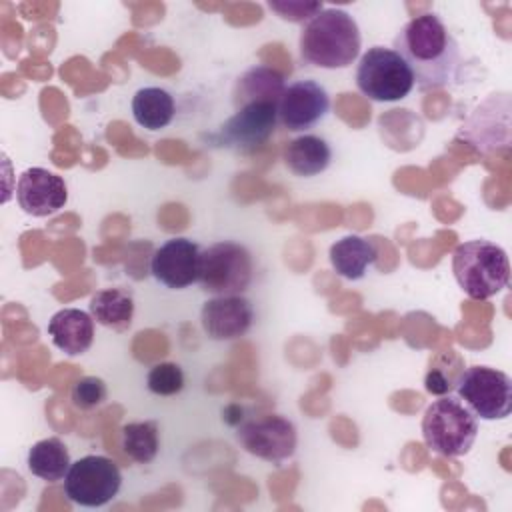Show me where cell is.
Wrapping results in <instances>:
<instances>
[{
  "label": "cell",
  "instance_id": "16",
  "mask_svg": "<svg viewBox=\"0 0 512 512\" xmlns=\"http://www.w3.org/2000/svg\"><path fill=\"white\" fill-rule=\"evenodd\" d=\"M330 264L338 276L346 280H360L368 266L376 262V246L362 236L350 234L330 246Z\"/></svg>",
  "mask_w": 512,
  "mask_h": 512
},
{
  "label": "cell",
  "instance_id": "26",
  "mask_svg": "<svg viewBox=\"0 0 512 512\" xmlns=\"http://www.w3.org/2000/svg\"><path fill=\"white\" fill-rule=\"evenodd\" d=\"M268 8L280 14V18L290 20V22H308L314 18L324 6L320 2H268Z\"/></svg>",
  "mask_w": 512,
  "mask_h": 512
},
{
  "label": "cell",
  "instance_id": "6",
  "mask_svg": "<svg viewBox=\"0 0 512 512\" xmlns=\"http://www.w3.org/2000/svg\"><path fill=\"white\" fill-rule=\"evenodd\" d=\"M252 256L238 242H216L200 252L198 282L214 296L242 294L252 282Z\"/></svg>",
  "mask_w": 512,
  "mask_h": 512
},
{
  "label": "cell",
  "instance_id": "9",
  "mask_svg": "<svg viewBox=\"0 0 512 512\" xmlns=\"http://www.w3.org/2000/svg\"><path fill=\"white\" fill-rule=\"evenodd\" d=\"M236 440L248 454L276 464L294 454L298 436L296 426L288 418L266 414L240 424Z\"/></svg>",
  "mask_w": 512,
  "mask_h": 512
},
{
  "label": "cell",
  "instance_id": "2",
  "mask_svg": "<svg viewBox=\"0 0 512 512\" xmlns=\"http://www.w3.org/2000/svg\"><path fill=\"white\" fill-rule=\"evenodd\" d=\"M360 44L356 20L340 8L320 10L300 32L302 60L326 70L348 68L358 58Z\"/></svg>",
  "mask_w": 512,
  "mask_h": 512
},
{
  "label": "cell",
  "instance_id": "22",
  "mask_svg": "<svg viewBox=\"0 0 512 512\" xmlns=\"http://www.w3.org/2000/svg\"><path fill=\"white\" fill-rule=\"evenodd\" d=\"M122 448L138 464H148L160 448L158 424L152 420L130 422L122 426Z\"/></svg>",
  "mask_w": 512,
  "mask_h": 512
},
{
  "label": "cell",
  "instance_id": "8",
  "mask_svg": "<svg viewBox=\"0 0 512 512\" xmlns=\"http://www.w3.org/2000/svg\"><path fill=\"white\" fill-rule=\"evenodd\" d=\"M122 486V474L114 460L106 456L88 454L72 462L66 478L64 492L70 502L86 508L108 504Z\"/></svg>",
  "mask_w": 512,
  "mask_h": 512
},
{
  "label": "cell",
  "instance_id": "11",
  "mask_svg": "<svg viewBox=\"0 0 512 512\" xmlns=\"http://www.w3.org/2000/svg\"><path fill=\"white\" fill-rule=\"evenodd\" d=\"M330 110L326 88L314 80H298L284 88L278 102V120L290 132L316 126Z\"/></svg>",
  "mask_w": 512,
  "mask_h": 512
},
{
  "label": "cell",
  "instance_id": "1",
  "mask_svg": "<svg viewBox=\"0 0 512 512\" xmlns=\"http://www.w3.org/2000/svg\"><path fill=\"white\" fill-rule=\"evenodd\" d=\"M394 52L408 64L418 90L450 86L460 64V48L452 32L434 12L406 22L394 38Z\"/></svg>",
  "mask_w": 512,
  "mask_h": 512
},
{
  "label": "cell",
  "instance_id": "15",
  "mask_svg": "<svg viewBox=\"0 0 512 512\" xmlns=\"http://www.w3.org/2000/svg\"><path fill=\"white\" fill-rule=\"evenodd\" d=\"M48 334L64 354H84L94 342V318L78 308H62L50 318Z\"/></svg>",
  "mask_w": 512,
  "mask_h": 512
},
{
  "label": "cell",
  "instance_id": "19",
  "mask_svg": "<svg viewBox=\"0 0 512 512\" xmlns=\"http://www.w3.org/2000/svg\"><path fill=\"white\" fill-rule=\"evenodd\" d=\"M92 318L106 328L124 332L132 324L134 298L124 288H104L90 298Z\"/></svg>",
  "mask_w": 512,
  "mask_h": 512
},
{
  "label": "cell",
  "instance_id": "24",
  "mask_svg": "<svg viewBox=\"0 0 512 512\" xmlns=\"http://www.w3.org/2000/svg\"><path fill=\"white\" fill-rule=\"evenodd\" d=\"M462 370H464V364H458L456 368L444 370V352H442L430 362V368H428L426 378H424V388L430 394L446 396L456 388V380H458Z\"/></svg>",
  "mask_w": 512,
  "mask_h": 512
},
{
  "label": "cell",
  "instance_id": "3",
  "mask_svg": "<svg viewBox=\"0 0 512 512\" xmlns=\"http://www.w3.org/2000/svg\"><path fill=\"white\" fill-rule=\"evenodd\" d=\"M452 272L458 286L476 300H486L508 286L510 262L498 244L490 240H470L456 246Z\"/></svg>",
  "mask_w": 512,
  "mask_h": 512
},
{
  "label": "cell",
  "instance_id": "18",
  "mask_svg": "<svg viewBox=\"0 0 512 512\" xmlns=\"http://www.w3.org/2000/svg\"><path fill=\"white\" fill-rule=\"evenodd\" d=\"M284 88V76L278 70L270 66H252L236 80L232 90V104L238 108L256 100L280 102Z\"/></svg>",
  "mask_w": 512,
  "mask_h": 512
},
{
  "label": "cell",
  "instance_id": "23",
  "mask_svg": "<svg viewBox=\"0 0 512 512\" xmlns=\"http://www.w3.org/2000/svg\"><path fill=\"white\" fill-rule=\"evenodd\" d=\"M146 386L152 394L172 396L184 388V372L174 362L154 364L146 376Z\"/></svg>",
  "mask_w": 512,
  "mask_h": 512
},
{
  "label": "cell",
  "instance_id": "14",
  "mask_svg": "<svg viewBox=\"0 0 512 512\" xmlns=\"http://www.w3.org/2000/svg\"><path fill=\"white\" fill-rule=\"evenodd\" d=\"M200 322L212 340H236L250 330L254 322V308L242 294L214 296L204 302Z\"/></svg>",
  "mask_w": 512,
  "mask_h": 512
},
{
  "label": "cell",
  "instance_id": "17",
  "mask_svg": "<svg viewBox=\"0 0 512 512\" xmlns=\"http://www.w3.org/2000/svg\"><path fill=\"white\" fill-rule=\"evenodd\" d=\"M330 160L332 150L328 142L316 134H302L284 148V162L296 176H316L328 168Z\"/></svg>",
  "mask_w": 512,
  "mask_h": 512
},
{
  "label": "cell",
  "instance_id": "10",
  "mask_svg": "<svg viewBox=\"0 0 512 512\" xmlns=\"http://www.w3.org/2000/svg\"><path fill=\"white\" fill-rule=\"evenodd\" d=\"M276 122L278 102H248L234 108V114L222 124L220 140L236 150H254L272 136Z\"/></svg>",
  "mask_w": 512,
  "mask_h": 512
},
{
  "label": "cell",
  "instance_id": "20",
  "mask_svg": "<svg viewBox=\"0 0 512 512\" xmlns=\"http://www.w3.org/2000/svg\"><path fill=\"white\" fill-rule=\"evenodd\" d=\"M176 106L168 90L160 86L140 88L132 98L134 120L146 130H162L174 118Z\"/></svg>",
  "mask_w": 512,
  "mask_h": 512
},
{
  "label": "cell",
  "instance_id": "5",
  "mask_svg": "<svg viewBox=\"0 0 512 512\" xmlns=\"http://www.w3.org/2000/svg\"><path fill=\"white\" fill-rule=\"evenodd\" d=\"M356 86L374 102H396L412 92L414 76L398 52L372 46L356 66Z\"/></svg>",
  "mask_w": 512,
  "mask_h": 512
},
{
  "label": "cell",
  "instance_id": "21",
  "mask_svg": "<svg viewBox=\"0 0 512 512\" xmlns=\"http://www.w3.org/2000/svg\"><path fill=\"white\" fill-rule=\"evenodd\" d=\"M28 470L46 480V482H56L66 478L72 462L66 444L60 438H44L32 444L28 450Z\"/></svg>",
  "mask_w": 512,
  "mask_h": 512
},
{
  "label": "cell",
  "instance_id": "13",
  "mask_svg": "<svg viewBox=\"0 0 512 512\" xmlns=\"http://www.w3.org/2000/svg\"><path fill=\"white\" fill-rule=\"evenodd\" d=\"M16 200L26 214L42 218L64 208L68 188L62 176L34 166L20 174L16 184Z\"/></svg>",
  "mask_w": 512,
  "mask_h": 512
},
{
  "label": "cell",
  "instance_id": "12",
  "mask_svg": "<svg viewBox=\"0 0 512 512\" xmlns=\"http://www.w3.org/2000/svg\"><path fill=\"white\" fill-rule=\"evenodd\" d=\"M200 252V246L188 238H170L154 250L150 272L166 288L182 290L198 282Z\"/></svg>",
  "mask_w": 512,
  "mask_h": 512
},
{
  "label": "cell",
  "instance_id": "25",
  "mask_svg": "<svg viewBox=\"0 0 512 512\" xmlns=\"http://www.w3.org/2000/svg\"><path fill=\"white\" fill-rule=\"evenodd\" d=\"M72 404L80 410L96 408L106 400V384L102 378L96 376H84L72 386Z\"/></svg>",
  "mask_w": 512,
  "mask_h": 512
},
{
  "label": "cell",
  "instance_id": "7",
  "mask_svg": "<svg viewBox=\"0 0 512 512\" xmlns=\"http://www.w3.org/2000/svg\"><path fill=\"white\" fill-rule=\"evenodd\" d=\"M458 398L476 418L500 420L512 410V380L490 366H470L456 380Z\"/></svg>",
  "mask_w": 512,
  "mask_h": 512
},
{
  "label": "cell",
  "instance_id": "4",
  "mask_svg": "<svg viewBox=\"0 0 512 512\" xmlns=\"http://www.w3.org/2000/svg\"><path fill=\"white\" fill-rule=\"evenodd\" d=\"M422 436L436 454L448 458L464 456L478 436V418L460 398L446 394L426 408Z\"/></svg>",
  "mask_w": 512,
  "mask_h": 512
}]
</instances>
